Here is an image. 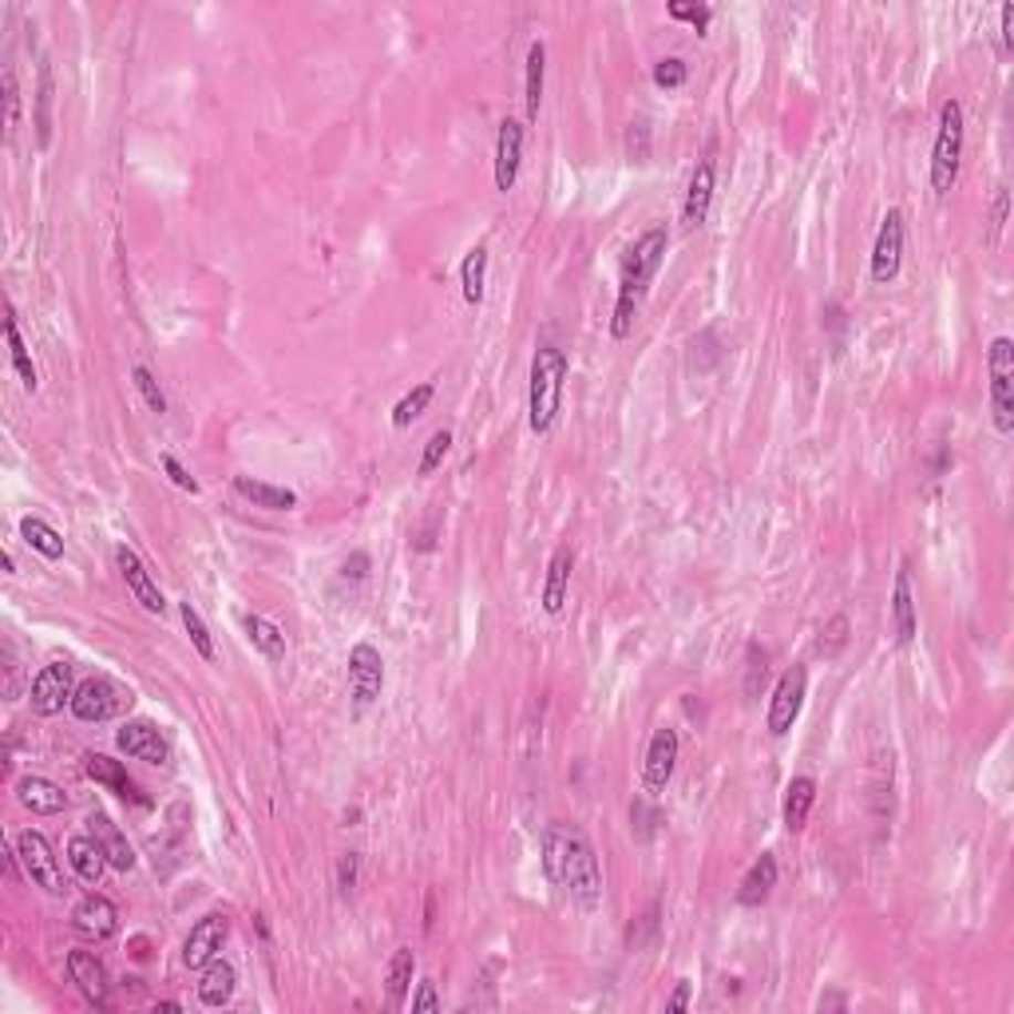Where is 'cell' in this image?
I'll use <instances>...</instances> for the list:
<instances>
[{
  "mask_svg": "<svg viewBox=\"0 0 1014 1014\" xmlns=\"http://www.w3.org/2000/svg\"><path fill=\"white\" fill-rule=\"evenodd\" d=\"M630 820H638V836H642V840H650V833H655V825H658V813H650L642 801H635V808H630Z\"/></svg>",
  "mask_w": 1014,
  "mask_h": 1014,
  "instance_id": "db71d44e",
  "label": "cell"
},
{
  "mask_svg": "<svg viewBox=\"0 0 1014 1014\" xmlns=\"http://www.w3.org/2000/svg\"><path fill=\"white\" fill-rule=\"evenodd\" d=\"M357 872H360V856L345 853L342 860H337V888H342V896H353V888H357Z\"/></svg>",
  "mask_w": 1014,
  "mask_h": 1014,
  "instance_id": "c3c4849f",
  "label": "cell"
},
{
  "mask_svg": "<svg viewBox=\"0 0 1014 1014\" xmlns=\"http://www.w3.org/2000/svg\"><path fill=\"white\" fill-rule=\"evenodd\" d=\"M666 12H670L673 20H690V24H693L698 32L710 29V20H713V9H710V4H682V0H673V4H670Z\"/></svg>",
  "mask_w": 1014,
  "mask_h": 1014,
  "instance_id": "7bdbcfd3",
  "label": "cell"
},
{
  "mask_svg": "<svg viewBox=\"0 0 1014 1014\" xmlns=\"http://www.w3.org/2000/svg\"><path fill=\"white\" fill-rule=\"evenodd\" d=\"M1006 215H1011V190L999 182L995 190V207H991V234H986V247L995 250L1003 242V230H1006Z\"/></svg>",
  "mask_w": 1014,
  "mask_h": 1014,
  "instance_id": "b9f144b4",
  "label": "cell"
},
{
  "mask_svg": "<svg viewBox=\"0 0 1014 1014\" xmlns=\"http://www.w3.org/2000/svg\"><path fill=\"white\" fill-rule=\"evenodd\" d=\"M805 693H808V670L805 666H788L777 678V686H773V698H769L765 730L773 738H785L796 725V718L805 710Z\"/></svg>",
  "mask_w": 1014,
  "mask_h": 1014,
  "instance_id": "52a82bcc",
  "label": "cell"
},
{
  "mask_svg": "<svg viewBox=\"0 0 1014 1014\" xmlns=\"http://www.w3.org/2000/svg\"><path fill=\"white\" fill-rule=\"evenodd\" d=\"M666 250H670L666 227H646L642 234L630 242V250H626L623 278H618V302H615V313H610V337H615V342H626V337L635 333L638 310H642L646 294H650L655 274L662 270Z\"/></svg>",
  "mask_w": 1014,
  "mask_h": 1014,
  "instance_id": "7a4b0ae2",
  "label": "cell"
},
{
  "mask_svg": "<svg viewBox=\"0 0 1014 1014\" xmlns=\"http://www.w3.org/2000/svg\"><path fill=\"white\" fill-rule=\"evenodd\" d=\"M84 773L95 781V785H104L107 793L119 796V801H132V805H139V808H151V796H143V788L135 785L132 777H127L124 761L107 757V753H87V757H84Z\"/></svg>",
  "mask_w": 1014,
  "mask_h": 1014,
  "instance_id": "d6986e66",
  "label": "cell"
},
{
  "mask_svg": "<svg viewBox=\"0 0 1014 1014\" xmlns=\"http://www.w3.org/2000/svg\"><path fill=\"white\" fill-rule=\"evenodd\" d=\"M412 979H417V955H412V948L393 951L389 971H385V995H389L393 1011H405L408 1006V999H412Z\"/></svg>",
  "mask_w": 1014,
  "mask_h": 1014,
  "instance_id": "f1b7e54d",
  "label": "cell"
},
{
  "mask_svg": "<svg viewBox=\"0 0 1014 1014\" xmlns=\"http://www.w3.org/2000/svg\"><path fill=\"white\" fill-rule=\"evenodd\" d=\"M234 492L254 503V508H262V512H294L297 508V492L270 484V480H254V475H234Z\"/></svg>",
  "mask_w": 1014,
  "mask_h": 1014,
  "instance_id": "484cf974",
  "label": "cell"
},
{
  "mask_svg": "<svg viewBox=\"0 0 1014 1014\" xmlns=\"http://www.w3.org/2000/svg\"><path fill=\"white\" fill-rule=\"evenodd\" d=\"M115 745L132 761H147V765H167L171 761V741L163 738L159 725L147 718H132L115 730Z\"/></svg>",
  "mask_w": 1014,
  "mask_h": 1014,
  "instance_id": "7c38bea8",
  "label": "cell"
},
{
  "mask_svg": "<svg viewBox=\"0 0 1014 1014\" xmlns=\"http://www.w3.org/2000/svg\"><path fill=\"white\" fill-rule=\"evenodd\" d=\"M848 630H853V623H848V615H833L825 626H820V642H816V650L825 658H836L848 646Z\"/></svg>",
  "mask_w": 1014,
  "mask_h": 1014,
  "instance_id": "ab89813d",
  "label": "cell"
},
{
  "mask_svg": "<svg viewBox=\"0 0 1014 1014\" xmlns=\"http://www.w3.org/2000/svg\"><path fill=\"white\" fill-rule=\"evenodd\" d=\"M777 876H781L777 856L761 853L757 860H753L750 872H745V880H741V888H738V903H741V908H761V903L773 896V888H777Z\"/></svg>",
  "mask_w": 1014,
  "mask_h": 1014,
  "instance_id": "d4e9b609",
  "label": "cell"
},
{
  "mask_svg": "<svg viewBox=\"0 0 1014 1014\" xmlns=\"http://www.w3.org/2000/svg\"><path fill=\"white\" fill-rule=\"evenodd\" d=\"M67 864H72V872H76L84 884H92V888L104 880V872L112 868L107 856H104V848H100V840H95L92 833L72 836V840H67Z\"/></svg>",
  "mask_w": 1014,
  "mask_h": 1014,
  "instance_id": "83f0119b",
  "label": "cell"
},
{
  "mask_svg": "<svg viewBox=\"0 0 1014 1014\" xmlns=\"http://www.w3.org/2000/svg\"><path fill=\"white\" fill-rule=\"evenodd\" d=\"M813 805H816V781L805 777V773L788 781V788H785V805H781L788 833H801V828L808 825V813H813Z\"/></svg>",
  "mask_w": 1014,
  "mask_h": 1014,
  "instance_id": "4dcf8cb0",
  "label": "cell"
},
{
  "mask_svg": "<svg viewBox=\"0 0 1014 1014\" xmlns=\"http://www.w3.org/2000/svg\"><path fill=\"white\" fill-rule=\"evenodd\" d=\"M163 472L171 475V484L175 488H182V492H190V495H199L202 488H199V480L187 472V468L179 464V456H171V452H163Z\"/></svg>",
  "mask_w": 1014,
  "mask_h": 1014,
  "instance_id": "bcb514c9",
  "label": "cell"
},
{
  "mask_svg": "<svg viewBox=\"0 0 1014 1014\" xmlns=\"http://www.w3.org/2000/svg\"><path fill=\"white\" fill-rule=\"evenodd\" d=\"M380 690H385V658L373 642H357L349 650V698L353 710L365 713L377 705Z\"/></svg>",
  "mask_w": 1014,
  "mask_h": 1014,
  "instance_id": "9c48e42d",
  "label": "cell"
},
{
  "mask_svg": "<svg viewBox=\"0 0 1014 1014\" xmlns=\"http://www.w3.org/2000/svg\"><path fill=\"white\" fill-rule=\"evenodd\" d=\"M571 571H575V551H571V543H563V547H555V555H551L547 578H543V595H540L543 610H547L551 618L563 615V607H567Z\"/></svg>",
  "mask_w": 1014,
  "mask_h": 1014,
  "instance_id": "7402d4cb",
  "label": "cell"
},
{
  "mask_svg": "<svg viewBox=\"0 0 1014 1014\" xmlns=\"http://www.w3.org/2000/svg\"><path fill=\"white\" fill-rule=\"evenodd\" d=\"M638 928H642V931H630V935H626V939H630V948H642L646 939L658 931V903H650V911L642 916V923H638Z\"/></svg>",
  "mask_w": 1014,
  "mask_h": 1014,
  "instance_id": "816d5d0a",
  "label": "cell"
},
{
  "mask_svg": "<svg viewBox=\"0 0 1014 1014\" xmlns=\"http://www.w3.org/2000/svg\"><path fill=\"white\" fill-rule=\"evenodd\" d=\"M72 693H76V682H72V666L67 662H48L44 670L32 678L29 686V705L36 718H56L64 713V705H72Z\"/></svg>",
  "mask_w": 1014,
  "mask_h": 1014,
  "instance_id": "8fae6325",
  "label": "cell"
},
{
  "mask_svg": "<svg viewBox=\"0 0 1014 1014\" xmlns=\"http://www.w3.org/2000/svg\"><path fill=\"white\" fill-rule=\"evenodd\" d=\"M4 124H9V135L17 132V124H20V92H17V72H12V64H4Z\"/></svg>",
  "mask_w": 1014,
  "mask_h": 1014,
  "instance_id": "ee69618b",
  "label": "cell"
},
{
  "mask_svg": "<svg viewBox=\"0 0 1014 1014\" xmlns=\"http://www.w3.org/2000/svg\"><path fill=\"white\" fill-rule=\"evenodd\" d=\"M67 975L76 983V991L87 999L92 1006H112V979H107V968L95 959V951H72L67 955Z\"/></svg>",
  "mask_w": 1014,
  "mask_h": 1014,
  "instance_id": "ffe728a7",
  "label": "cell"
},
{
  "mask_svg": "<svg viewBox=\"0 0 1014 1014\" xmlns=\"http://www.w3.org/2000/svg\"><path fill=\"white\" fill-rule=\"evenodd\" d=\"M238 991V971L230 959H215V963H207L202 968V979H199V1003L207 1006V1011H222V1006L234 999Z\"/></svg>",
  "mask_w": 1014,
  "mask_h": 1014,
  "instance_id": "cb8c5ba5",
  "label": "cell"
},
{
  "mask_svg": "<svg viewBox=\"0 0 1014 1014\" xmlns=\"http://www.w3.org/2000/svg\"><path fill=\"white\" fill-rule=\"evenodd\" d=\"M179 618H182V630H187L190 646H195V655L202 658V662H215L219 658V650H215V635H210V626L202 623V615L190 603H179Z\"/></svg>",
  "mask_w": 1014,
  "mask_h": 1014,
  "instance_id": "74e56055",
  "label": "cell"
},
{
  "mask_svg": "<svg viewBox=\"0 0 1014 1014\" xmlns=\"http://www.w3.org/2000/svg\"><path fill=\"white\" fill-rule=\"evenodd\" d=\"M986 377H991V425L999 437L1014 432V342L995 337L986 349Z\"/></svg>",
  "mask_w": 1014,
  "mask_h": 1014,
  "instance_id": "8992f818",
  "label": "cell"
},
{
  "mask_svg": "<svg viewBox=\"0 0 1014 1014\" xmlns=\"http://www.w3.org/2000/svg\"><path fill=\"white\" fill-rule=\"evenodd\" d=\"M17 801L24 808H29L32 816H56V813H64L67 808V793L64 788L56 785V781H48V777H20L17 781Z\"/></svg>",
  "mask_w": 1014,
  "mask_h": 1014,
  "instance_id": "603a6c76",
  "label": "cell"
},
{
  "mask_svg": "<svg viewBox=\"0 0 1014 1014\" xmlns=\"http://www.w3.org/2000/svg\"><path fill=\"white\" fill-rule=\"evenodd\" d=\"M543 76H547V48H543V40H535L527 48V76H523V112H527V124L540 119Z\"/></svg>",
  "mask_w": 1014,
  "mask_h": 1014,
  "instance_id": "1f68e13d",
  "label": "cell"
},
{
  "mask_svg": "<svg viewBox=\"0 0 1014 1014\" xmlns=\"http://www.w3.org/2000/svg\"><path fill=\"white\" fill-rule=\"evenodd\" d=\"M12 844H17V856L20 864H24V876H29L36 888H44L48 896H64V872H60V860L56 853H52V844H48L44 833H20L12 836Z\"/></svg>",
  "mask_w": 1014,
  "mask_h": 1014,
  "instance_id": "ba28073f",
  "label": "cell"
},
{
  "mask_svg": "<svg viewBox=\"0 0 1014 1014\" xmlns=\"http://www.w3.org/2000/svg\"><path fill=\"white\" fill-rule=\"evenodd\" d=\"M765 662H769L765 650H761L757 642H750V678H745V693H750V698L761 693V682H765V673H769Z\"/></svg>",
  "mask_w": 1014,
  "mask_h": 1014,
  "instance_id": "7dc6e473",
  "label": "cell"
},
{
  "mask_svg": "<svg viewBox=\"0 0 1014 1014\" xmlns=\"http://www.w3.org/2000/svg\"><path fill=\"white\" fill-rule=\"evenodd\" d=\"M891 626H896V642H900V646H911V638H916V630H920L908 567H900V575H896V587H891Z\"/></svg>",
  "mask_w": 1014,
  "mask_h": 1014,
  "instance_id": "4316f807",
  "label": "cell"
},
{
  "mask_svg": "<svg viewBox=\"0 0 1014 1014\" xmlns=\"http://www.w3.org/2000/svg\"><path fill=\"white\" fill-rule=\"evenodd\" d=\"M4 337H9L12 369H17L24 393H36L40 389V373H36V365H32V357H29V345H24V337H20V325H17V317H12V310H9V317H4Z\"/></svg>",
  "mask_w": 1014,
  "mask_h": 1014,
  "instance_id": "e575fe53",
  "label": "cell"
},
{
  "mask_svg": "<svg viewBox=\"0 0 1014 1014\" xmlns=\"http://www.w3.org/2000/svg\"><path fill=\"white\" fill-rule=\"evenodd\" d=\"M72 928H76L87 943H104V939H112L115 931H119V908H115L107 896L92 891V896H84V900L76 903V911H72Z\"/></svg>",
  "mask_w": 1014,
  "mask_h": 1014,
  "instance_id": "ac0fdd59",
  "label": "cell"
},
{
  "mask_svg": "<svg viewBox=\"0 0 1014 1014\" xmlns=\"http://www.w3.org/2000/svg\"><path fill=\"white\" fill-rule=\"evenodd\" d=\"M460 285H464V302L468 305H484V290H488V247H472L464 254L460 265Z\"/></svg>",
  "mask_w": 1014,
  "mask_h": 1014,
  "instance_id": "d590c367",
  "label": "cell"
},
{
  "mask_svg": "<svg viewBox=\"0 0 1014 1014\" xmlns=\"http://www.w3.org/2000/svg\"><path fill=\"white\" fill-rule=\"evenodd\" d=\"M563 385H567V353L560 345H540L527 377V425L535 437H547L560 420Z\"/></svg>",
  "mask_w": 1014,
  "mask_h": 1014,
  "instance_id": "3957f363",
  "label": "cell"
},
{
  "mask_svg": "<svg viewBox=\"0 0 1014 1014\" xmlns=\"http://www.w3.org/2000/svg\"><path fill=\"white\" fill-rule=\"evenodd\" d=\"M20 540L29 543L40 560H48V563L64 560V535H60L48 520H40V515H24V520H20Z\"/></svg>",
  "mask_w": 1014,
  "mask_h": 1014,
  "instance_id": "d6a6232c",
  "label": "cell"
},
{
  "mask_svg": "<svg viewBox=\"0 0 1014 1014\" xmlns=\"http://www.w3.org/2000/svg\"><path fill=\"white\" fill-rule=\"evenodd\" d=\"M242 630H247V642L254 646L258 655L265 658L270 666L285 662V635L278 630L270 618L262 615H242Z\"/></svg>",
  "mask_w": 1014,
  "mask_h": 1014,
  "instance_id": "f546056e",
  "label": "cell"
},
{
  "mask_svg": "<svg viewBox=\"0 0 1014 1014\" xmlns=\"http://www.w3.org/2000/svg\"><path fill=\"white\" fill-rule=\"evenodd\" d=\"M713 190H718V163H713V147H705V155L698 159V167H693V175H690V190H686V202H682L686 230L705 227L710 207H713Z\"/></svg>",
  "mask_w": 1014,
  "mask_h": 1014,
  "instance_id": "5bb4252c",
  "label": "cell"
},
{
  "mask_svg": "<svg viewBox=\"0 0 1014 1014\" xmlns=\"http://www.w3.org/2000/svg\"><path fill=\"white\" fill-rule=\"evenodd\" d=\"M690 979H678L673 983V991H670V999H666V1014H682L686 1006H690Z\"/></svg>",
  "mask_w": 1014,
  "mask_h": 1014,
  "instance_id": "f5cc1de1",
  "label": "cell"
},
{
  "mask_svg": "<svg viewBox=\"0 0 1014 1014\" xmlns=\"http://www.w3.org/2000/svg\"><path fill=\"white\" fill-rule=\"evenodd\" d=\"M227 935H230V920L222 911L199 920L190 928V935L182 939V968L202 971L207 963H215L222 955V948H227Z\"/></svg>",
  "mask_w": 1014,
  "mask_h": 1014,
  "instance_id": "4fadbf2b",
  "label": "cell"
},
{
  "mask_svg": "<svg viewBox=\"0 0 1014 1014\" xmlns=\"http://www.w3.org/2000/svg\"><path fill=\"white\" fill-rule=\"evenodd\" d=\"M630 159L635 163L650 159V132H646V124H630Z\"/></svg>",
  "mask_w": 1014,
  "mask_h": 1014,
  "instance_id": "681fc988",
  "label": "cell"
},
{
  "mask_svg": "<svg viewBox=\"0 0 1014 1014\" xmlns=\"http://www.w3.org/2000/svg\"><path fill=\"white\" fill-rule=\"evenodd\" d=\"M52 100H56V80H52V64L40 60V80H36V112H32V127H36V143L48 147L52 143Z\"/></svg>",
  "mask_w": 1014,
  "mask_h": 1014,
  "instance_id": "836d02e7",
  "label": "cell"
},
{
  "mask_svg": "<svg viewBox=\"0 0 1014 1014\" xmlns=\"http://www.w3.org/2000/svg\"><path fill=\"white\" fill-rule=\"evenodd\" d=\"M523 139H527V124L520 119H503L500 132H495V190H515L520 182V167H523Z\"/></svg>",
  "mask_w": 1014,
  "mask_h": 1014,
  "instance_id": "2e32d148",
  "label": "cell"
},
{
  "mask_svg": "<svg viewBox=\"0 0 1014 1014\" xmlns=\"http://www.w3.org/2000/svg\"><path fill=\"white\" fill-rule=\"evenodd\" d=\"M686 76H690V72H686L682 60L670 56V60H658V64H655V84L666 87V92H670V87H682Z\"/></svg>",
  "mask_w": 1014,
  "mask_h": 1014,
  "instance_id": "f6af8a7d",
  "label": "cell"
},
{
  "mask_svg": "<svg viewBox=\"0 0 1014 1014\" xmlns=\"http://www.w3.org/2000/svg\"><path fill=\"white\" fill-rule=\"evenodd\" d=\"M432 397H437V385H432V380H420L417 389H408L405 397L397 400V408H393V428H412V420H420L428 412Z\"/></svg>",
  "mask_w": 1014,
  "mask_h": 1014,
  "instance_id": "8d00e7d4",
  "label": "cell"
},
{
  "mask_svg": "<svg viewBox=\"0 0 1014 1014\" xmlns=\"http://www.w3.org/2000/svg\"><path fill=\"white\" fill-rule=\"evenodd\" d=\"M448 452H452V432H448V428H437V432L425 440V452H420L417 475H432L440 464H445Z\"/></svg>",
  "mask_w": 1014,
  "mask_h": 1014,
  "instance_id": "f35d334b",
  "label": "cell"
},
{
  "mask_svg": "<svg viewBox=\"0 0 1014 1014\" xmlns=\"http://www.w3.org/2000/svg\"><path fill=\"white\" fill-rule=\"evenodd\" d=\"M115 567H119V575H124V583H127V590H132V598L139 603L147 615H163L167 610V598H163V590L155 587V578H151V571H147V563L135 555L127 543H119L115 547Z\"/></svg>",
  "mask_w": 1014,
  "mask_h": 1014,
  "instance_id": "e0dca14e",
  "label": "cell"
},
{
  "mask_svg": "<svg viewBox=\"0 0 1014 1014\" xmlns=\"http://www.w3.org/2000/svg\"><path fill=\"white\" fill-rule=\"evenodd\" d=\"M87 833L100 840V848H104L107 864H112L115 872H132L139 856H135L132 840L119 833V825H115L112 816H107V813H92V816H87Z\"/></svg>",
  "mask_w": 1014,
  "mask_h": 1014,
  "instance_id": "44dd1931",
  "label": "cell"
},
{
  "mask_svg": "<svg viewBox=\"0 0 1014 1014\" xmlns=\"http://www.w3.org/2000/svg\"><path fill=\"white\" fill-rule=\"evenodd\" d=\"M135 693L127 686H119L115 678L107 673H92L84 682H76V693H72V718L87 721V725H100V721H112L119 718L124 710H132Z\"/></svg>",
  "mask_w": 1014,
  "mask_h": 1014,
  "instance_id": "5b68a950",
  "label": "cell"
},
{
  "mask_svg": "<svg viewBox=\"0 0 1014 1014\" xmlns=\"http://www.w3.org/2000/svg\"><path fill=\"white\" fill-rule=\"evenodd\" d=\"M132 380H135V389H139V397L147 400V408H151L155 417H163V412H167V397H163V389H159V377H155L147 365H135Z\"/></svg>",
  "mask_w": 1014,
  "mask_h": 1014,
  "instance_id": "60d3db41",
  "label": "cell"
},
{
  "mask_svg": "<svg viewBox=\"0 0 1014 1014\" xmlns=\"http://www.w3.org/2000/svg\"><path fill=\"white\" fill-rule=\"evenodd\" d=\"M408 1003H412V1011H440V995H437V983H428V979H425V983H420V986H417V995L408 999Z\"/></svg>",
  "mask_w": 1014,
  "mask_h": 1014,
  "instance_id": "f907efd6",
  "label": "cell"
},
{
  "mask_svg": "<svg viewBox=\"0 0 1014 1014\" xmlns=\"http://www.w3.org/2000/svg\"><path fill=\"white\" fill-rule=\"evenodd\" d=\"M903 238H908V230H903V210L891 207L888 215H884L880 230H876L872 262H868V274H872L876 285H891L896 278H900V270H903Z\"/></svg>",
  "mask_w": 1014,
  "mask_h": 1014,
  "instance_id": "30bf717a",
  "label": "cell"
},
{
  "mask_svg": "<svg viewBox=\"0 0 1014 1014\" xmlns=\"http://www.w3.org/2000/svg\"><path fill=\"white\" fill-rule=\"evenodd\" d=\"M678 750H682V745H678V733H673L670 725L655 730V738L646 745V761H642V785L650 796L666 793L673 769H678Z\"/></svg>",
  "mask_w": 1014,
  "mask_h": 1014,
  "instance_id": "9a60e30c",
  "label": "cell"
},
{
  "mask_svg": "<svg viewBox=\"0 0 1014 1014\" xmlns=\"http://www.w3.org/2000/svg\"><path fill=\"white\" fill-rule=\"evenodd\" d=\"M963 143H968V119H963V104L948 100L939 107V127L935 143H931V190L935 195H951L959 182V167H963Z\"/></svg>",
  "mask_w": 1014,
  "mask_h": 1014,
  "instance_id": "277c9868",
  "label": "cell"
},
{
  "mask_svg": "<svg viewBox=\"0 0 1014 1014\" xmlns=\"http://www.w3.org/2000/svg\"><path fill=\"white\" fill-rule=\"evenodd\" d=\"M1003 52H1011L1014 48V4H1003Z\"/></svg>",
  "mask_w": 1014,
  "mask_h": 1014,
  "instance_id": "9f6ffc18",
  "label": "cell"
},
{
  "mask_svg": "<svg viewBox=\"0 0 1014 1014\" xmlns=\"http://www.w3.org/2000/svg\"><path fill=\"white\" fill-rule=\"evenodd\" d=\"M365 571H369V555H365V551H357L353 560H345L342 575H345V578H349V575H353V578H365Z\"/></svg>",
  "mask_w": 1014,
  "mask_h": 1014,
  "instance_id": "11a10c76",
  "label": "cell"
},
{
  "mask_svg": "<svg viewBox=\"0 0 1014 1014\" xmlns=\"http://www.w3.org/2000/svg\"><path fill=\"white\" fill-rule=\"evenodd\" d=\"M543 872L578 911H598L603 903V868L587 833L571 825H547L540 836Z\"/></svg>",
  "mask_w": 1014,
  "mask_h": 1014,
  "instance_id": "6da1fadb",
  "label": "cell"
}]
</instances>
